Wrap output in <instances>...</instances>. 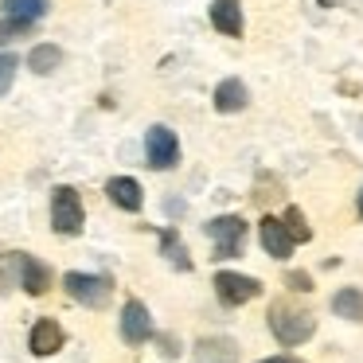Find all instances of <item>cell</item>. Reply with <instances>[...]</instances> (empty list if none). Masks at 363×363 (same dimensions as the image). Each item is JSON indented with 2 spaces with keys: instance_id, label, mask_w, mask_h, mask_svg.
I'll return each instance as SVG.
<instances>
[{
  "instance_id": "obj_17",
  "label": "cell",
  "mask_w": 363,
  "mask_h": 363,
  "mask_svg": "<svg viewBox=\"0 0 363 363\" xmlns=\"http://www.w3.org/2000/svg\"><path fill=\"white\" fill-rule=\"evenodd\" d=\"M48 0H4V12H9V16H16V20H43L48 16Z\"/></svg>"
},
{
  "instance_id": "obj_14",
  "label": "cell",
  "mask_w": 363,
  "mask_h": 363,
  "mask_svg": "<svg viewBox=\"0 0 363 363\" xmlns=\"http://www.w3.org/2000/svg\"><path fill=\"white\" fill-rule=\"evenodd\" d=\"M332 313H336L340 320L359 324V320H363V289H355V285H344V289L332 297Z\"/></svg>"
},
{
  "instance_id": "obj_25",
  "label": "cell",
  "mask_w": 363,
  "mask_h": 363,
  "mask_svg": "<svg viewBox=\"0 0 363 363\" xmlns=\"http://www.w3.org/2000/svg\"><path fill=\"white\" fill-rule=\"evenodd\" d=\"M359 219H363V191H359Z\"/></svg>"
},
{
  "instance_id": "obj_22",
  "label": "cell",
  "mask_w": 363,
  "mask_h": 363,
  "mask_svg": "<svg viewBox=\"0 0 363 363\" xmlns=\"http://www.w3.org/2000/svg\"><path fill=\"white\" fill-rule=\"evenodd\" d=\"M12 74H16V59L0 55V94H9L12 90Z\"/></svg>"
},
{
  "instance_id": "obj_4",
  "label": "cell",
  "mask_w": 363,
  "mask_h": 363,
  "mask_svg": "<svg viewBox=\"0 0 363 363\" xmlns=\"http://www.w3.org/2000/svg\"><path fill=\"white\" fill-rule=\"evenodd\" d=\"M63 289L71 293V301H79L86 308H102L113 297V281L106 274H79V269L63 277Z\"/></svg>"
},
{
  "instance_id": "obj_24",
  "label": "cell",
  "mask_w": 363,
  "mask_h": 363,
  "mask_svg": "<svg viewBox=\"0 0 363 363\" xmlns=\"http://www.w3.org/2000/svg\"><path fill=\"white\" fill-rule=\"evenodd\" d=\"M320 4H324V9H332V4H336V0H320Z\"/></svg>"
},
{
  "instance_id": "obj_9",
  "label": "cell",
  "mask_w": 363,
  "mask_h": 363,
  "mask_svg": "<svg viewBox=\"0 0 363 363\" xmlns=\"http://www.w3.org/2000/svg\"><path fill=\"white\" fill-rule=\"evenodd\" d=\"M12 262L20 266V289L24 293L43 297V293L51 289V269L43 266L40 258H32V254H12Z\"/></svg>"
},
{
  "instance_id": "obj_20",
  "label": "cell",
  "mask_w": 363,
  "mask_h": 363,
  "mask_svg": "<svg viewBox=\"0 0 363 363\" xmlns=\"http://www.w3.org/2000/svg\"><path fill=\"white\" fill-rule=\"evenodd\" d=\"M199 352L203 355H219V359H235L238 347L230 340H199Z\"/></svg>"
},
{
  "instance_id": "obj_8",
  "label": "cell",
  "mask_w": 363,
  "mask_h": 363,
  "mask_svg": "<svg viewBox=\"0 0 363 363\" xmlns=\"http://www.w3.org/2000/svg\"><path fill=\"white\" fill-rule=\"evenodd\" d=\"M67 344V332L59 320H51V316H40V320L32 324V336H28V347H32V355H40V359H48V355L63 352Z\"/></svg>"
},
{
  "instance_id": "obj_21",
  "label": "cell",
  "mask_w": 363,
  "mask_h": 363,
  "mask_svg": "<svg viewBox=\"0 0 363 363\" xmlns=\"http://www.w3.org/2000/svg\"><path fill=\"white\" fill-rule=\"evenodd\" d=\"M285 285L293 293H313V274H305V269H285Z\"/></svg>"
},
{
  "instance_id": "obj_13",
  "label": "cell",
  "mask_w": 363,
  "mask_h": 363,
  "mask_svg": "<svg viewBox=\"0 0 363 363\" xmlns=\"http://www.w3.org/2000/svg\"><path fill=\"white\" fill-rule=\"evenodd\" d=\"M246 102H250V90H246L242 79H223L215 86V110L219 113H238L246 110Z\"/></svg>"
},
{
  "instance_id": "obj_3",
  "label": "cell",
  "mask_w": 363,
  "mask_h": 363,
  "mask_svg": "<svg viewBox=\"0 0 363 363\" xmlns=\"http://www.w3.org/2000/svg\"><path fill=\"white\" fill-rule=\"evenodd\" d=\"M203 235L215 242V258L227 262V258H235V254H242L246 223H242V215H219V219H211L203 227Z\"/></svg>"
},
{
  "instance_id": "obj_2",
  "label": "cell",
  "mask_w": 363,
  "mask_h": 363,
  "mask_svg": "<svg viewBox=\"0 0 363 363\" xmlns=\"http://www.w3.org/2000/svg\"><path fill=\"white\" fill-rule=\"evenodd\" d=\"M82 223H86V211H82V199L74 188H55L51 191V227L55 235H82Z\"/></svg>"
},
{
  "instance_id": "obj_10",
  "label": "cell",
  "mask_w": 363,
  "mask_h": 363,
  "mask_svg": "<svg viewBox=\"0 0 363 363\" xmlns=\"http://www.w3.org/2000/svg\"><path fill=\"white\" fill-rule=\"evenodd\" d=\"M207 16H211V28L223 35H230V40H238L242 35V0H211V9H207Z\"/></svg>"
},
{
  "instance_id": "obj_6",
  "label": "cell",
  "mask_w": 363,
  "mask_h": 363,
  "mask_svg": "<svg viewBox=\"0 0 363 363\" xmlns=\"http://www.w3.org/2000/svg\"><path fill=\"white\" fill-rule=\"evenodd\" d=\"M145 157H149V164L157 168V172L176 168V160H180V141H176L172 129H168V125H152L149 133H145Z\"/></svg>"
},
{
  "instance_id": "obj_1",
  "label": "cell",
  "mask_w": 363,
  "mask_h": 363,
  "mask_svg": "<svg viewBox=\"0 0 363 363\" xmlns=\"http://www.w3.org/2000/svg\"><path fill=\"white\" fill-rule=\"evenodd\" d=\"M269 332L277 336L281 347H297L316 332V320L305 308H293V305H285V301H277V305L269 308Z\"/></svg>"
},
{
  "instance_id": "obj_5",
  "label": "cell",
  "mask_w": 363,
  "mask_h": 363,
  "mask_svg": "<svg viewBox=\"0 0 363 363\" xmlns=\"http://www.w3.org/2000/svg\"><path fill=\"white\" fill-rule=\"evenodd\" d=\"M215 293H219L223 305H250L262 293V281L250 274H235V269H219L215 274Z\"/></svg>"
},
{
  "instance_id": "obj_18",
  "label": "cell",
  "mask_w": 363,
  "mask_h": 363,
  "mask_svg": "<svg viewBox=\"0 0 363 363\" xmlns=\"http://www.w3.org/2000/svg\"><path fill=\"white\" fill-rule=\"evenodd\" d=\"M281 223H285V230H289L293 242H308V238H313V230H308V219L301 215V207H289Z\"/></svg>"
},
{
  "instance_id": "obj_16",
  "label": "cell",
  "mask_w": 363,
  "mask_h": 363,
  "mask_svg": "<svg viewBox=\"0 0 363 363\" xmlns=\"http://www.w3.org/2000/svg\"><path fill=\"white\" fill-rule=\"evenodd\" d=\"M160 254H164L176 269H191V254H188V246H184V238L176 235V230H160Z\"/></svg>"
},
{
  "instance_id": "obj_19",
  "label": "cell",
  "mask_w": 363,
  "mask_h": 363,
  "mask_svg": "<svg viewBox=\"0 0 363 363\" xmlns=\"http://www.w3.org/2000/svg\"><path fill=\"white\" fill-rule=\"evenodd\" d=\"M28 32H32V20H16V16H9V20H0V43L24 40Z\"/></svg>"
},
{
  "instance_id": "obj_12",
  "label": "cell",
  "mask_w": 363,
  "mask_h": 363,
  "mask_svg": "<svg viewBox=\"0 0 363 363\" xmlns=\"http://www.w3.org/2000/svg\"><path fill=\"white\" fill-rule=\"evenodd\" d=\"M106 196H110L121 211H141L145 207V191L133 176H113V180L106 184Z\"/></svg>"
},
{
  "instance_id": "obj_23",
  "label": "cell",
  "mask_w": 363,
  "mask_h": 363,
  "mask_svg": "<svg viewBox=\"0 0 363 363\" xmlns=\"http://www.w3.org/2000/svg\"><path fill=\"white\" fill-rule=\"evenodd\" d=\"M262 363H305V359H297V355H269V359H262Z\"/></svg>"
},
{
  "instance_id": "obj_11",
  "label": "cell",
  "mask_w": 363,
  "mask_h": 363,
  "mask_svg": "<svg viewBox=\"0 0 363 363\" xmlns=\"http://www.w3.org/2000/svg\"><path fill=\"white\" fill-rule=\"evenodd\" d=\"M258 238H262V246H266L269 258H289L293 246H297L289 238V230H285V223L274 219V215H266V219L258 223Z\"/></svg>"
},
{
  "instance_id": "obj_7",
  "label": "cell",
  "mask_w": 363,
  "mask_h": 363,
  "mask_svg": "<svg viewBox=\"0 0 363 363\" xmlns=\"http://www.w3.org/2000/svg\"><path fill=\"white\" fill-rule=\"evenodd\" d=\"M121 340L125 344H145V340H152V316L149 308H145V301H125V308H121Z\"/></svg>"
},
{
  "instance_id": "obj_15",
  "label": "cell",
  "mask_w": 363,
  "mask_h": 363,
  "mask_svg": "<svg viewBox=\"0 0 363 363\" xmlns=\"http://www.w3.org/2000/svg\"><path fill=\"white\" fill-rule=\"evenodd\" d=\"M28 67H32L35 74H51L63 67V48L59 43H40V48H32V55H28Z\"/></svg>"
}]
</instances>
